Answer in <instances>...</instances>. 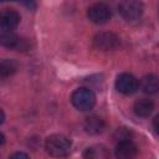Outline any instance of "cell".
Listing matches in <instances>:
<instances>
[{
    "mask_svg": "<svg viewBox=\"0 0 159 159\" xmlns=\"http://www.w3.org/2000/svg\"><path fill=\"white\" fill-rule=\"evenodd\" d=\"M46 152L55 158H63L70 154L71 140L62 134H52L45 142Z\"/></svg>",
    "mask_w": 159,
    "mask_h": 159,
    "instance_id": "obj_1",
    "label": "cell"
},
{
    "mask_svg": "<svg viewBox=\"0 0 159 159\" xmlns=\"http://www.w3.org/2000/svg\"><path fill=\"white\" fill-rule=\"evenodd\" d=\"M71 102L72 104L78 109V111H89L93 108L96 103V96L89 88H77L72 96H71Z\"/></svg>",
    "mask_w": 159,
    "mask_h": 159,
    "instance_id": "obj_2",
    "label": "cell"
},
{
    "mask_svg": "<svg viewBox=\"0 0 159 159\" xmlns=\"http://www.w3.org/2000/svg\"><path fill=\"white\" fill-rule=\"evenodd\" d=\"M119 15L127 21L138 20L143 14V4L135 0H125L118 5Z\"/></svg>",
    "mask_w": 159,
    "mask_h": 159,
    "instance_id": "obj_3",
    "label": "cell"
},
{
    "mask_svg": "<svg viewBox=\"0 0 159 159\" xmlns=\"http://www.w3.org/2000/svg\"><path fill=\"white\" fill-rule=\"evenodd\" d=\"M87 16L94 24H106L111 19V9L106 4L97 2L88 7Z\"/></svg>",
    "mask_w": 159,
    "mask_h": 159,
    "instance_id": "obj_4",
    "label": "cell"
},
{
    "mask_svg": "<svg viewBox=\"0 0 159 159\" xmlns=\"http://www.w3.org/2000/svg\"><path fill=\"white\" fill-rule=\"evenodd\" d=\"M138 87V80L130 73H120L116 80V88L123 94H133Z\"/></svg>",
    "mask_w": 159,
    "mask_h": 159,
    "instance_id": "obj_5",
    "label": "cell"
},
{
    "mask_svg": "<svg viewBox=\"0 0 159 159\" xmlns=\"http://www.w3.org/2000/svg\"><path fill=\"white\" fill-rule=\"evenodd\" d=\"M93 45L103 51L114 50L119 45V39L113 32H99L93 39Z\"/></svg>",
    "mask_w": 159,
    "mask_h": 159,
    "instance_id": "obj_6",
    "label": "cell"
},
{
    "mask_svg": "<svg viewBox=\"0 0 159 159\" xmlns=\"http://www.w3.org/2000/svg\"><path fill=\"white\" fill-rule=\"evenodd\" d=\"M19 22H20V15H19L17 11H15L12 9H6L5 11H2V14L0 16V29H1V31L12 32V30L17 27Z\"/></svg>",
    "mask_w": 159,
    "mask_h": 159,
    "instance_id": "obj_7",
    "label": "cell"
},
{
    "mask_svg": "<svg viewBox=\"0 0 159 159\" xmlns=\"http://www.w3.org/2000/svg\"><path fill=\"white\" fill-rule=\"evenodd\" d=\"M137 153H138V148L130 139L119 140L116 147L117 159H134L137 157Z\"/></svg>",
    "mask_w": 159,
    "mask_h": 159,
    "instance_id": "obj_8",
    "label": "cell"
},
{
    "mask_svg": "<svg viewBox=\"0 0 159 159\" xmlns=\"http://www.w3.org/2000/svg\"><path fill=\"white\" fill-rule=\"evenodd\" d=\"M139 86L144 93L157 94V93H159V77H157L154 75H147L140 80Z\"/></svg>",
    "mask_w": 159,
    "mask_h": 159,
    "instance_id": "obj_9",
    "label": "cell"
},
{
    "mask_svg": "<svg viewBox=\"0 0 159 159\" xmlns=\"http://www.w3.org/2000/svg\"><path fill=\"white\" fill-rule=\"evenodd\" d=\"M0 42L2 46L9 47V48H25L22 43H25L24 40H21L20 37H17L14 32H9V31H1L0 32Z\"/></svg>",
    "mask_w": 159,
    "mask_h": 159,
    "instance_id": "obj_10",
    "label": "cell"
},
{
    "mask_svg": "<svg viewBox=\"0 0 159 159\" xmlns=\"http://www.w3.org/2000/svg\"><path fill=\"white\" fill-rule=\"evenodd\" d=\"M83 157L84 159H111L109 152L104 145H101V144L88 147L84 150Z\"/></svg>",
    "mask_w": 159,
    "mask_h": 159,
    "instance_id": "obj_11",
    "label": "cell"
},
{
    "mask_svg": "<svg viewBox=\"0 0 159 159\" xmlns=\"http://www.w3.org/2000/svg\"><path fill=\"white\" fill-rule=\"evenodd\" d=\"M84 129L89 134H99L104 129V122L102 118H99L97 116L88 117L84 120Z\"/></svg>",
    "mask_w": 159,
    "mask_h": 159,
    "instance_id": "obj_12",
    "label": "cell"
},
{
    "mask_svg": "<svg viewBox=\"0 0 159 159\" xmlns=\"http://www.w3.org/2000/svg\"><path fill=\"white\" fill-rule=\"evenodd\" d=\"M154 109V103L149 98H140L134 103V112L138 117H148Z\"/></svg>",
    "mask_w": 159,
    "mask_h": 159,
    "instance_id": "obj_13",
    "label": "cell"
},
{
    "mask_svg": "<svg viewBox=\"0 0 159 159\" xmlns=\"http://www.w3.org/2000/svg\"><path fill=\"white\" fill-rule=\"evenodd\" d=\"M16 71V63L12 60H2L0 65V76L2 78L11 76Z\"/></svg>",
    "mask_w": 159,
    "mask_h": 159,
    "instance_id": "obj_14",
    "label": "cell"
},
{
    "mask_svg": "<svg viewBox=\"0 0 159 159\" xmlns=\"http://www.w3.org/2000/svg\"><path fill=\"white\" fill-rule=\"evenodd\" d=\"M9 159H30V157H29L26 153H22V152H16V153L11 154Z\"/></svg>",
    "mask_w": 159,
    "mask_h": 159,
    "instance_id": "obj_15",
    "label": "cell"
},
{
    "mask_svg": "<svg viewBox=\"0 0 159 159\" xmlns=\"http://www.w3.org/2000/svg\"><path fill=\"white\" fill-rule=\"evenodd\" d=\"M153 127H154L155 132L159 134V114H158V116H155V118L153 119Z\"/></svg>",
    "mask_w": 159,
    "mask_h": 159,
    "instance_id": "obj_16",
    "label": "cell"
}]
</instances>
